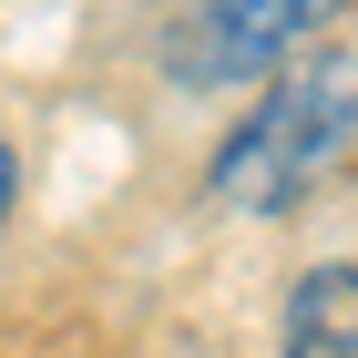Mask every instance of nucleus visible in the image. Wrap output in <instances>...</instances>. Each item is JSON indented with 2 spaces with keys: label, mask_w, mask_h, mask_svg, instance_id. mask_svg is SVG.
Here are the masks:
<instances>
[{
  "label": "nucleus",
  "mask_w": 358,
  "mask_h": 358,
  "mask_svg": "<svg viewBox=\"0 0 358 358\" xmlns=\"http://www.w3.org/2000/svg\"><path fill=\"white\" fill-rule=\"evenodd\" d=\"M10 185H21V164H10V143H0V215H10Z\"/></svg>",
  "instance_id": "20e7f679"
},
{
  "label": "nucleus",
  "mask_w": 358,
  "mask_h": 358,
  "mask_svg": "<svg viewBox=\"0 0 358 358\" xmlns=\"http://www.w3.org/2000/svg\"><path fill=\"white\" fill-rule=\"evenodd\" d=\"M276 358H358V266H307L287 287Z\"/></svg>",
  "instance_id": "7ed1b4c3"
},
{
  "label": "nucleus",
  "mask_w": 358,
  "mask_h": 358,
  "mask_svg": "<svg viewBox=\"0 0 358 358\" xmlns=\"http://www.w3.org/2000/svg\"><path fill=\"white\" fill-rule=\"evenodd\" d=\"M348 0H185L174 21V72L185 83H246L276 72V52H297L307 31H328Z\"/></svg>",
  "instance_id": "f03ea898"
},
{
  "label": "nucleus",
  "mask_w": 358,
  "mask_h": 358,
  "mask_svg": "<svg viewBox=\"0 0 358 358\" xmlns=\"http://www.w3.org/2000/svg\"><path fill=\"white\" fill-rule=\"evenodd\" d=\"M348 143H358V52H317L215 143L205 185H215V205H236V215H276V205H297Z\"/></svg>",
  "instance_id": "f257e3e1"
}]
</instances>
